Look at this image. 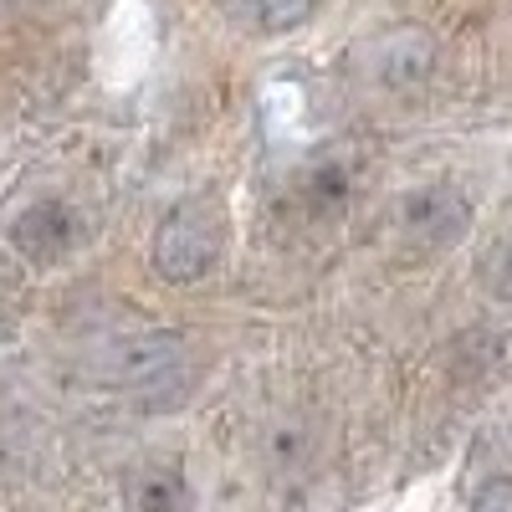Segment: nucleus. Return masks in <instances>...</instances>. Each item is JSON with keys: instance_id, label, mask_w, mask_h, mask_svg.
I'll return each mask as SVG.
<instances>
[{"instance_id": "obj_4", "label": "nucleus", "mask_w": 512, "mask_h": 512, "mask_svg": "<svg viewBox=\"0 0 512 512\" xmlns=\"http://www.w3.org/2000/svg\"><path fill=\"white\" fill-rule=\"evenodd\" d=\"M466 221H472V205L456 185H420L400 205V226L420 246H451L466 231Z\"/></svg>"}, {"instance_id": "obj_8", "label": "nucleus", "mask_w": 512, "mask_h": 512, "mask_svg": "<svg viewBox=\"0 0 512 512\" xmlns=\"http://www.w3.org/2000/svg\"><path fill=\"white\" fill-rule=\"evenodd\" d=\"M482 287H487L492 303L512 308V241H502V246L487 251V262H482Z\"/></svg>"}, {"instance_id": "obj_1", "label": "nucleus", "mask_w": 512, "mask_h": 512, "mask_svg": "<svg viewBox=\"0 0 512 512\" xmlns=\"http://www.w3.org/2000/svg\"><path fill=\"white\" fill-rule=\"evenodd\" d=\"M221 246H226L221 210L190 200L180 210H169L164 226L154 231V272L175 287H190V282L210 277V267L221 262Z\"/></svg>"}, {"instance_id": "obj_10", "label": "nucleus", "mask_w": 512, "mask_h": 512, "mask_svg": "<svg viewBox=\"0 0 512 512\" xmlns=\"http://www.w3.org/2000/svg\"><path fill=\"white\" fill-rule=\"evenodd\" d=\"M472 507L477 512H512V477H492L472 492Z\"/></svg>"}, {"instance_id": "obj_2", "label": "nucleus", "mask_w": 512, "mask_h": 512, "mask_svg": "<svg viewBox=\"0 0 512 512\" xmlns=\"http://www.w3.org/2000/svg\"><path fill=\"white\" fill-rule=\"evenodd\" d=\"M431 72H436V41H431V31H420V26H395V31L374 36L369 47L359 52V77L369 82L374 93L405 98Z\"/></svg>"}, {"instance_id": "obj_5", "label": "nucleus", "mask_w": 512, "mask_h": 512, "mask_svg": "<svg viewBox=\"0 0 512 512\" xmlns=\"http://www.w3.org/2000/svg\"><path fill=\"white\" fill-rule=\"evenodd\" d=\"M185 359V344L175 333H144L134 338V344L118 349V379L123 384H164L169 374H175V364Z\"/></svg>"}, {"instance_id": "obj_3", "label": "nucleus", "mask_w": 512, "mask_h": 512, "mask_svg": "<svg viewBox=\"0 0 512 512\" xmlns=\"http://www.w3.org/2000/svg\"><path fill=\"white\" fill-rule=\"evenodd\" d=\"M82 241V216L62 200H36L11 221V246L26 256L31 267H57L77 251Z\"/></svg>"}, {"instance_id": "obj_7", "label": "nucleus", "mask_w": 512, "mask_h": 512, "mask_svg": "<svg viewBox=\"0 0 512 512\" xmlns=\"http://www.w3.org/2000/svg\"><path fill=\"white\" fill-rule=\"evenodd\" d=\"M128 502H134V507H185L190 492H185V482L175 472H154V477L128 487Z\"/></svg>"}, {"instance_id": "obj_6", "label": "nucleus", "mask_w": 512, "mask_h": 512, "mask_svg": "<svg viewBox=\"0 0 512 512\" xmlns=\"http://www.w3.org/2000/svg\"><path fill=\"white\" fill-rule=\"evenodd\" d=\"M318 0H226V16L241 21L246 31H262V36H282L292 26H303L313 16Z\"/></svg>"}, {"instance_id": "obj_9", "label": "nucleus", "mask_w": 512, "mask_h": 512, "mask_svg": "<svg viewBox=\"0 0 512 512\" xmlns=\"http://www.w3.org/2000/svg\"><path fill=\"white\" fill-rule=\"evenodd\" d=\"M313 200H318V210L323 216H333V210H344V169H318L313 175Z\"/></svg>"}]
</instances>
